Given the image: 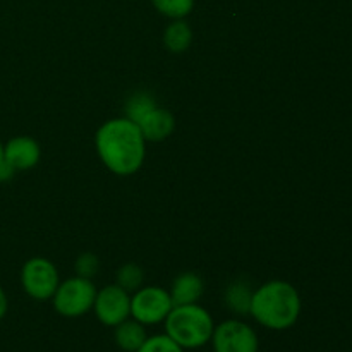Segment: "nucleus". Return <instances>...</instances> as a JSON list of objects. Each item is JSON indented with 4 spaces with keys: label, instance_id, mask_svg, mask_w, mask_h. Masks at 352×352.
Returning <instances> with one entry per match:
<instances>
[{
    "label": "nucleus",
    "instance_id": "f257e3e1",
    "mask_svg": "<svg viewBox=\"0 0 352 352\" xmlns=\"http://www.w3.org/2000/svg\"><path fill=\"white\" fill-rule=\"evenodd\" d=\"M95 146L103 165L117 175L138 172L146 157V140L127 117L107 120L95 136Z\"/></svg>",
    "mask_w": 352,
    "mask_h": 352
},
{
    "label": "nucleus",
    "instance_id": "f03ea898",
    "mask_svg": "<svg viewBox=\"0 0 352 352\" xmlns=\"http://www.w3.org/2000/svg\"><path fill=\"white\" fill-rule=\"evenodd\" d=\"M298 289L284 280H270L253 292L250 315L268 330H287L301 315Z\"/></svg>",
    "mask_w": 352,
    "mask_h": 352
},
{
    "label": "nucleus",
    "instance_id": "7ed1b4c3",
    "mask_svg": "<svg viewBox=\"0 0 352 352\" xmlns=\"http://www.w3.org/2000/svg\"><path fill=\"white\" fill-rule=\"evenodd\" d=\"M165 333L184 351L199 349L212 340L215 323L198 302L174 306L165 318Z\"/></svg>",
    "mask_w": 352,
    "mask_h": 352
},
{
    "label": "nucleus",
    "instance_id": "20e7f679",
    "mask_svg": "<svg viewBox=\"0 0 352 352\" xmlns=\"http://www.w3.org/2000/svg\"><path fill=\"white\" fill-rule=\"evenodd\" d=\"M96 287L93 285L91 278L76 277L60 282L52 296L55 311L65 318H79L91 311L96 298Z\"/></svg>",
    "mask_w": 352,
    "mask_h": 352
},
{
    "label": "nucleus",
    "instance_id": "39448f33",
    "mask_svg": "<svg viewBox=\"0 0 352 352\" xmlns=\"http://www.w3.org/2000/svg\"><path fill=\"white\" fill-rule=\"evenodd\" d=\"M174 308L170 294L157 285L140 287L131 296V316L144 327L158 325L165 322L168 313Z\"/></svg>",
    "mask_w": 352,
    "mask_h": 352
},
{
    "label": "nucleus",
    "instance_id": "423d86ee",
    "mask_svg": "<svg viewBox=\"0 0 352 352\" xmlns=\"http://www.w3.org/2000/svg\"><path fill=\"white\" fill-rule=\"evenodd\" d=\"M21 284L31 299L47 301L55 294L60 280H58L57 268L50 260L31 258L21 270Z\"/></svg>",
    "mask_w": 352,
    "mask_h": 352
},
{
    "label": "nucleus",
    "instance_id": "0eeeda50",
    "mask_svg": "<svg viewBox=\"0 0 352 352\" xmlns=\"http://www.w3.org/2000/svg\"><path fill=\"white\" fill-rule=\"evenodd\" d=\"M213 352H258L260 340L251 325L243 320H226L215 327L212 336Z\"/></svg>",
    "mask_w": 352,
    "mask_h": 352
},
{
    "label": "nucleus",
    "instance_id": "6e6552de",
    "mask_svg": "<svg viewBox=\"0 0 352 352\" xmlns=\"http://www.w3.org/2000/svg\"><path fill=\"white\" fill-rule=\"evenodd\" d=\"M96 318L105 327H117L131 316V296L117 284L107 285L96 292L95 305Z\"/></svg>",
    "mask_w": 352,
    "mask_h": 352
},
{
    "label": "nucleus",
    "instance_id": "1a4fd4ad",
    "mask_svg": "<svg viewBox=\"0 0 352 352\" xmlns=\"http://www.w3.org/2000/svg\"><path fill=\"white\" fill-rule=\"evenodd\" d=\"M40 144L30 136H16L3 144V160L9 162L16 170L33 168L40 160Z\"/></svg>",
    "mask_w": 352,
    "mask_h": 352
},
{
    "label": "nucleus",
    "instance_id": "9d476101",
    "mask_svg": "<svg viewBox=\"0 0 352 352\" xmlns=\"http://www.w3.org/2000/svg\"><path fill=\"white\" fill-rule=\"evenodd\" d=\"M136 124L146 141L167 140L175 129V119L172 116V112H168L167 109H162L158 105L148 110Z\"/></svg>",
    "mask_w": 352,
    "mask_h": 352
},
{
    "label": "nucleus",
    "instance_id": "9b49d317",
    "mask_svg": "<svg viewBox=\"0 0 352 352\" xmlns=\"http://www.w3.org/2000/svg\"><path fill=\"white\" fill-rule=\"evenodd\" d=\"M203 292H205L203 278L195 272H184L174 278L168 294H170L174 306H182L198 302Z\"/></svg>",
    "mask_w": 352,
    "mask_h": 352
},
{
    "label": "nucleus",
    "instance_id": "f8f14e48",
    "mask_svg": "<svg viewBox=\"0 0 352 352\" xmlns=\"http://www.w3.org/2000/svg\"><path fill=\"white\" fill-rule=\"evenodd\" d=\"M113 329H116L113 339H116L117 347H120V349L126 352H138L144 344V340L148 339L146 327L143 323L136 322L134 318L124 320L122 323H119Z\"/></svg>",
    "mask_w": 352,
    "mask_h": 352
},
{
    "label": "nucleus",
    "instance_id": "ddd939ff",
    "mask_svg": "<svg viewBox=\"0 0 352 352\" xmlns=\"http://www.w3.org/2000/svg\"><path fill=\"white\" fill-rule=\"evenodd\" d=\"M253 292L254 291L250 287V284L243 280V278H239V280H234L232 284L227 285L223 301H226L227 308L232 313H236L237 316L250 315Z\"/></svg>",
    "mask_w": 352,
    "mask_h": 352
},
{
    "label": "nucleus",
    "instance_id": "4468645a",
    "mask_svg": "<svg viewBox=\"0 0 352 352\" xmlns=\"http://www.w3.org/2000/svg\"><path fill=\"white\" fill-rule=\"evenodd\" d=\"M192 41V31L189 24L182 19H174L164 33V43L174 54H182L189 48Z\"/></svg>",
    "mask_w": 352,
    "mask_h": 352
},
{
    "label": "nucleus",
    "instance_id": "2eb2a0df",
    "mask_svg": "<svg viewBox=\"0 0 352 352\" xmlns=\"http://www.w3.org/2000/svg\"><path fill=\"white\" fill-rule=\"evenodd\" d=\"M144 282V272L140 265L127 263L117 270L116 284L122 287L127 292H136L138 289L143 287Z\"/></svg>",
    "mask_w": 352,
    "mask_h": 352
},
{
    "label": "nucleus",
    "instance_id": "dca6fc26",
    "mask_svg": "<svg viewBox=\"0 0 352 352\" xmlns=\"http://www.w3.org/2000/svg\"><path fill=\"white\" fill-rule=\"evenodd\" d=\"M155 105H157V102H155V98L148 91L133 93L126 102V117L136 124Z\"/></svg>",
    "mask_w": 352,
    "mask_h": 352
},
{
    "label": "nucleus",
    "instance_id": "f3484780",
    "mask_svg": "<svg viewBox=\"0 0 352 352\" xmlns=\"http://www.w3.org/2000/svg\"><path fill=\"white\" fill-rule=\"evenodd\" d=\"M155 9L164 16L172 19H184L188 14H191L195 0H151Z\"/></svg>",
    "mask_w": 352,
    "mask_h": 352
},
{
    "label": "nucleus",
    "instance_id": "a211bd4d",
    "mask_svg": "<svg viewBox=\"0 0 352 352\" xmlns=\"http://www.w3.org/2000/svg\"><path fill=\"white\" fill-rule=\"evenodd\" d=\"M138 352H186L177 342L170 339L167 333H158V336H148L143 346Z\"/></svg>",
    "mask_w": 352,
    "mask_h": 352
},
{
    "label": "nucleus",
    "instance_id": "6ab92c4d",
    "mask_svg": "<svg viewBox=\"0 0 352 352\" xmlns=\"http://www.w3.org/2000/svg\"><path fill=\"white\" fill-rule=\"evenodd\" d=\"M74 268H76V274H78L79 277L91 278L98 274L100 261L93 253H82L81 256L76 260Z\"/></svg>",
    "mask_w": 352,
    "mask_h": 352
},
{
    "label": "nucleus",
    "instance_id": "aec40b11",
    "mask_svg": "<svg viewBox=\"0 0 352 352\" xmlns=\"http://www.w3.org/2000/svg\"><path fill=\"white\" fill-rule=\"evenodd\" d=\"M16 168L12 167V165L9 164V162L2 160L0 162V182H7L10 181V179L14 177V174H16Z\"/></svg>",
    "mask_w": 352,
    "mask_h": 352
},
{
    "label": "nucleus",
    "instance_id": "412c9836",
    "mask_svg": "<svg viewBox=\"0 0 352 352\" xmlns=\"http://www.w3.org/2000/svg\"><path fill=\"white\" fill-rule=\"evenodd\" d=\"M7 309H9V301H7V296L3 292V289L0 287V322L3 320V316L7 315Z\"/></svg>",
    "mask_w": 352,
    "mask_h": 352
},
{
    "label": "nucleus",
    "instance_id": "4be33fe9",
    "mask_svg": "<svg viewBox=\"0 0 352 352\" xmlns=\"http://www.w3.org/2000/svg\"><path fill=\"white\" fill-rule=\"evenodd\" d=\"M3 160V144L0 143V162Z\"/></svg>",
    "mask_w": 352,
    "mask_h": 352
}]
</instances>
